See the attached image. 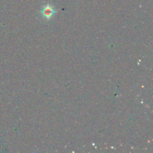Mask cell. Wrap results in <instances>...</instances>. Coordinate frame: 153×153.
Segmentation results:
<instances>
[{"label":"cell","instance_id":"6da1fadb","mask_svg":"<svg viewBox=\"0 0 153 153\" xmlns=\"http://www.w3.org/2000/svg\"><path fill=\"white\" fill-rule=\"evenodd\" d=\"M55 8L50 4H46V5L43 6L41 10L42 16L46 19H50L55 15Z\"/></svg>","mask_w":153,"mask_h":153}]
</instances>
